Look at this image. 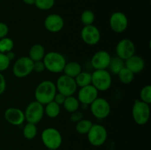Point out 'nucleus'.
Instances as JSON below:
<instances>
[{"label": "nucleus", "mask_w": 151, "mask_h": 150, "mask_svg": "<svg viewBox=\"0 0 151 150\" xmlns=\"http://www.w3.org/2000/svg\"><path fill=\"white\" fill-rule=\"evenodd\" d=\"M57 93L55 84L50 80H44L40 82L35 91V101L43 105L53 101Z\"/></svg>", "instance_id": "obj_1"}, {"label": "nucleus", "mask_w": 151, "mask_h": 150, "mask_svg": "<svg viewBox=\"0 0 151 150\" xmlns=\"http://www.w3.org/2000/svg\"><path fill=\"white\" fill-rule=\"evenodd\" d=\"M43 62L45 66V69L55 74L63 71L66 63L64 56L58 51H50L46 53Z\"/></svg>", "instance_id": "obj_2"}, {"label": "nucleus", "mask_w": 151, "mask_h": 150, "mask_svg": "<svg viewBox=\"0 0 151 150\" xmlns=\"http://www.w3.org/2000/svg\"><path fill=\"white\" fill-rule=\"evenodd\" d=\"M112 78L106 69L95 70L91 74V85L98 91H106L111 86Z\"/></svg>", "instance_id": "obj_3"}, {"label": "nucleus", "mask_w": 151, "mask_h": 150, "mask_svg": "<svg viewBox=\"0 0 151 150\" xmlns=\"http://www.w3.org/2000/svg\"><path fill=\"white\" fill-rule=\"evenodd\" d=\"M41 140L44 145L50 150H57L61 146L63 141L61 134L53 127H48L43 130Z\"/></svg>", "instance_id": "obj_4"}, {"label": "nucleus", "mask_w": 151, "mask_h": 150, "mask_svg": "<svg viewBox=\"0 0 151 150\" xmlns=\"http://www.w3.org/2000/svg\"><path fill=\"white\" fill-rule=\"evenodd\" d=\"M150 115V104L137 100L132 108V116L134 121L139 125H145L147 123Z\"/></svg>", "instance_id": "obj_5"}, {"label": "nucleus", "mask_w": 151, "mask_h": 150, "mask_svg": "<svg viewBox=\"0 0 151 150\" xmlns=\"http://www.w3.org/2000/svg\"><path fill=\"white\" fill-rule=\"evenodd\" d=\"M24 113L25 120L28 123L37 124L43 119L44 115V105L37 101H31L27 106Z\"/></svg>", "instance_id": "obj_6"}, {"label": "nucleus", "mask_w": 151, "mask_h": 150, "mask_svg": "<svg viewBox=\"0 0 151 150\" xmlns=\"http://www.w3.org/2000/svg\"><path fill=\"white\" fill-rule=\"evenodd\" d=\"M88 142L94 146H100L105 144L108 137L106 127L101 124H92L91 129L86 134Z\"/></svg>", "instance_id": "obj_7"}, {"label": "nucleus", "mask_w": 151, "mask_h": 150, "mask_svg": "<svg viewBox=\"0 0 151 150\" xmlns=\"http://www.w3.org/2000/svg\"><path fill=\"white\" fill-rule=\"evenodd\" d=\"M34 62L29 57H20L14 63L13 67V73L18 78H24L29 76L33 71Z\"/></svg>", "instance_id": "obj_8"}, {"label": "nucleus", "mask_w": 151, "mask_h": 150, "mask_svg": "<svg viewBox=\"0 0 151 150\" xmlns=\"http://www.w3.org/2000/svg\"><path fill=\"white\" fill-rule=\"evenodd\" d=\"M55 86L58 92L63 94L65 96H73L78 88L75 79L65 74L59 76Z\"/></svg>", "instance_id": "obj_9"}, {"label": "nucleus", "mask_w": 151, "mask_h": 150, "mask_svg": "<svg viewBox=\"0 0 151 150\" xmlns=\"http://www.w3.org/2000/svg\"><path fill=\"white\" fill-rule=\"evenodd\" d=\"M90 109L93 116L98 119H106L111 113V106L109 101L100 97H97L90 104Z\"/></svg>", "instance_id": "obj_10"}, {"label": "nucleus", "mask_w": 151, "mask_h": 150, "mask_svg": "<svg viewBox=\"0 0 151 150\" xmlns=\"http://www.w3.org/2000/svg\"><path fill=\"white\" fill-rule=\"evenodd\" d=\"M109 24L114 32L116 33H122L128 28V17L122 12H114L111 16Z\"/></svg>", "instance_id": "obj_11"}, {"label": "nucleus", "mask_w": 151, "mask_h": 150, "mask_svg": "<svg viewBox=\"0 0 151 150\" xmlns=\"http://www.w3.org/2000/svg\"><path fill=\"white\" fill-rule=\"evenodd\" d=\"M136 47L134 42L130 39H122L116 46V56L124 61L135 54Z\"/></svg>", "instance_id": "obj_12"}, {"label": "nucleus", "mask_w": 151, "mask_h": 150, "mask_svg": "<svg viewBox=\"0 0 151 150\" xmlns=\"http://www.w3.org/2000/svg\"><path fill=\"white\" fill-rule=\"evenodd\" d=\"M81 38L85 44L89 46L96 45L100 40V32L94 25L84 26L81 30Z\"/></svg>", "instance_id": "obj_13"}, {"label": "nucleus", "mask_w": 151, "mask_h": 150, "mask_svg": "<svg viewBox=\"0 0 151 150\" xmlns=\"http://www.w3.org/2000/svg\"><path fill=\"white\" fill-rule=\"evenodd\" d=\"M99 91L92 85L82 87L78 94V99L80 103L90 105L98 97Z\"/></svg>", "instance_id": "obj_14"}, {"label": "nucleus", "mask_w": 151, "mask_h": 150, "mask_svg": "<svg viewBox=\"0 0 151 150\" xmlns=\"http://www.w3.org/2000/svg\"><path fill=\"white\" fill-rule=\"evenodd\" d=\"M111 59V57L107 51L100 50L93 55L91 60V66L95 70L106 69L109 67Z\"/></svg>", "instance_id": "obj_15"}, {"label": "nucleus", "mask_w": 151, "mask_h": 150, "mask_svg": "<svg viewBox=\"0 0 151 150\" xmlns=\"http://www.w3.org/2000/svg\"><path fill=\"white\" fill-rule=\"evenodd\" d=\"M44 26L50 32H58L64 26V20L60 15L52 13L47 16L44 20Z\"/></svg>", "instance_id": "obj_16"}, {"label": "nucleus", "mask_w": 151, "mask_h": 150, "mask_svg": "<svg viewBox=\"0 0 151 150\" xmlns=\"http://www.w3.org/2000/svg\"><path fill=\"white\" fill-rule=\"evenodd\" d=\"M4 118L9 124L14 126H19L25 121L24 112L16 107L7 108L4 112Z\"/></svg>", "instance_id": "obj_17"}, {"label": "nucleus", "mask_w": 151, "mask_h": 150, "mask_svg": "<svg viewBox=\"0 0 151 150\" xmlns=\"http://www.w3.org/2000/svg\"><path fill=\"white\" fill-rule=\"evenodd\" d=\"M125 66L135 74L144 70L145 63L141 57L134 54L128 60H125Z\"/></svg>", "instance_id": "obj_18"}, {"label": "nucleus", "mask_w": 151, "mask_h": 150, "mask_svg": "<svg viewBox=\"0 0 151 150\" xmlns=\"http://www.w3.org/2000/svg\"><path fill=\"white\" fill-rule=\"evenodd\" d=\"M63 71L65 75L75 79L82 71V67L78 62L71 61L66 63Z\"/></svg>", "instance_id": "obj_19"}, {"label": "nucleus", "mask_w": 151, "mask_h": 150, "mask_svg": "<svg viewBox=\"0 0 151 150\" xmlns=\"http://www.w3.org/2000/svg\"><path fill=\"white\" fill-rule=\"evenodd\" d=\"M45 54L44 47L40 44H35L32 46L29 49V57L33 62L40 61V60H43Z\"/></svg>", "instance_id": "obj_20"}, {"label": "nucleus", "mask_w": 151, "mask_h": 150, "mask_svg": "<svg viewBox=\"0 0 151 150\" xmlns=\"http://www.w3.org/2000/svg\"><path fill=\"white\" fill-rule=\"evenodd\" d=\"M63 105L66 111L72 113L78 110L80 107V101L78 98L75 97L74 96H69L66 97V99H65Z\"/></svg>", "instance_id": "obj_21"}, {"label": "nucleus", "mask_w": 151, "mask_h": 150, "mask_svg": "<svg viewBox=\"0 0 151 150\" xmlns=\"http://www.w3.org/2000/svg\"><path fill=\"white\" fill-rule=\"evenodd\" d=\"M60 112V107L59 104L55 102L54 101H52L50 102L45 104L44 107V113H46L49 118L55 119L59 116Z\"/></svg>", "instance_id": "obj_22"}, {"label": "nucleus", "mask_w": 151, "mask_h": 150, "mask_svg": "<svg viewBox=\"0 0 151 150\" xmlns=\"http://www.w3.org/2000/svg\"><path fill=\"white\" fill-rule=\"evenodd\" d=\"M78 87H85L91 84V74L89 72L81 71L76 77L75 78Z\"/></svg>", "instance_id": "obj_23"}, {"label": "nucleus", "mask_w": 151, "mask_h": 150, "mask_svg": "<svg viewBox=\"0 0 151 150\" xmlns=\"http://www.w3.org/2000/svg\"><path fill=\"white\" fill-rule=\"evenodd\" d=\"M124 67H125V62H124V60L116 56V57H111L108 69H109V70H110V71L112 74H117L119 72V71Z\"/></svg>", "instance_id": "obj_24"}, {"label": "nucleus", "mask_w": 151, "mask_h": 150, "mask_svg": "<svg viewBox=\"0 0 151 150\" xmlns=\"http://www.w3.org/2000/svg\"><path fill=\"white\" fill-rule=\"evenodd\" d=\"M117 75L119 81L124 84H130L134 81V74L125 66L119 71Z\"/></svg>", "instance_id": "obj_25"}, {"label": "nucleus", "mask_w": 151, "mask_h": 150, "mask_svg": "<svg viewBox=\"0 0 151 150\" xmlns=\"http://www.w3.org/2000/svg\"><path fill=\"white\" fill-rule=\"evenodd\" d=\"M92 122L88 119H81L76 124V131L81 135H86L92 126Z\"/></svg>", "instance_id": "obj_26"}, {"label": "nucleus", "mask_w": 151, "mask_h": 150, "mask_svg": "<svg viewBox=\"0 0 151 150\" xmlns=\"http://www.w3.org/2000/svg\"><path fill=\"white\" fill-rule=\"evenodd\" d=\"M23 135L24 137L27 140H32L35 138L37 135L36 124L27 122L23 129Z\"/></svg>", "instance_id": "obj_27"}, {"label": "nucleus", "mask_w": 151, "mask_h": 150, "mask_svg": "<svg viewBox=\"0 0 151 150\" xmlns=\"http://www.w3.org/2000/svg\"><path fill=\"white\" fill-rule=\"evenodd\" d=\"M14 46V42L10 38H3L0 39V52L6 54L8 51L13 50Z\"/></svg>", "instance_id": "obj_28"}, {"label": "nucleus", "mask_w": 151, "mask_h": 150, "mask_svg": "<svg viewBox=\"0 0 151 150\" xmlns=\"http://www.w3.org/2000/svg\"><path fill=\"white\" fill-rule=\"evenodd\" d=\"M94 19H95V16L91 10H84L81 14V20L84 24V26L92 25L94 21Z\"/></svg>", "instance_id": "obj_29"}, {"label": "nucleus", "mask_w": 151, "mask_h": 150, "mask_svg": "<svg viewBox=\"0 0 151 150\" xmlns=\"http://www.w3.org/2000/svg\"><path fill=\"white\" fill-rule=\"evenodd\" d=\"M34 4L39 10H48L53 7L55 0H35Z\"/></svg>", "instance_id": "obj_30"}, {"label": "nucleus", "mask_w": 151, "mask_h": 150, "mask_svg": "<svg viewBox=\"0 0 151 150\" xmlns=\"http://www.w3.org/2000/svg\"><path fill=\"white\" fill-rule=\"evenodd\" d=\"M140 98L141 101L150 104L151 103V85H145L142 88L140 91Z\"/></svg>", "instance_id": "obj_31"}, {"label": "nucleus", "mask_w": 151, "mask_h": 150, "mask_svg": "<svg viewBox=\"0 0 151 150\" xmlns=\"http://www.w3.org/2000/svg\"><path fill=\"white\" fill-rule=\"evenodd\" d=\"M10 60L4 53L0 52V72L4 71L8 69L10 66Z\"/></svg>", "instance_id": "obj_32"}, {"label": "nucleus", "mask_w": 151, "mask_h": 150, "mask_svg": "<svg viewBox=\"0 0 151 150\" xmlns=\"http://www.w3.org/2000/svg\"><path fill=\"white\" fill-rule=\"evenodd\" d=\"M45 70V66L43 62V60H40V61L34 62L33 63V71L35 72H42Z\"/></svg>", "instance_id": "obj_33"}, {"label": "nucleus", "mask_w": 151, "mask_h": 150, "mask_svg": "<svg viewBox=\"0 0 151 150\" xmlns=\"http://www.w3.org/2000/svg\"><path fill=\"white\" fill-rule=\"evenodd\" d=\"M9 32V28L6 24L0 22V39L7 37Z\"/></svg>", "instance_id": "obj_34"}, {"label": "nucleus", "mask_w": 151, "mask_h": 150, "mask_svg": "<svg viewBox=\"0 0 151 150\" xmlns=\"http://www.w3.org/2000/svg\"><path fill=\"white\" fill-rule=\"evenodd\" d=\"M66 97L64 95H63V94H60V93L57 92L56 93L55 96L54 97V99H53V101H55V102L57 103L58 104H59V105H62V104H63V102H64L65 99H66Z\"/></svg>", "instance_id": "obj_35"}, {"label": "nucleus", "mask_w": 151, "mask_h": 150, "mask_svg": "<svg viewBox=\"0 0 151 150\" xmlns=\"http://www.w3.org/2000/svg\"><path fill=\"white\" fill-rule=\"evenodd\" d=\"M83 115L82 113L76 111L72 113V116H71V120L73 122H78L81 119H83Z\"/></svg>", "instance_id": "obj_36"}, {"label": "nucleus", "mask_w": 151, "mask_h": 150, "mask_svg": "<svg viewBox=\"0 0 151 150\" xmlns=\"http://www.w3.org/2000/svg\"><path fill=\"white\" fill-rule=\"evenodd\" d=\"M6 89V80L2 74L0 72V95L4 94Z\"/></svg>", "instance_id": "obj_37"}, {"label": "nucleus", "mask_w": 151, "mask_h": 150, "mask_svg": "<svg viewBox=\"0 0 151 150\" xmlns=\"http://www.w3.org/2000/svg\"><path fill=\"white\" fill-rule=\"evenodd\" d=\"M6 55L7 56V57H8V59L10 60V61L15 58V53L13 52L12 51H8V52L6 53Z\"/></svg>", "instance_id": "obj_38"}, {"label": "nucleus", "mask_w": 151, "mask_h": 150, "mask_svg": "<svg viewBox=\"0 0 151 150\" xmlns=\"http://www.w3.org/2000/svg\"><path fill=\"white\" fill-rule=\"evenodd\" d=\"M22 1H24V3L28 4V5H33L35 4V0H22Z\"/></svg>", "instance_id": "obj_39"}, {"label": "nucleus", "mask_w": 151, "mask_h": 150, "mask_svg": "<svg viewBox=\"0 0 151 150\" xmlns=\"http://www.w3.org/2000/svg\"><path fill=\"white\" fill-rule=\"evenodd\" d=\"M52 150H55V149H52Z\"/></svg>", "instance_id": "obj_40"}]
</instances>
